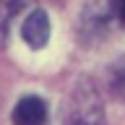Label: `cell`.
I'll use <instances>...</instances> for the list:
<instances>
[{
  "label": "cell",
  "instance_id": "6da1fadb",
  "mask_svg": "<svg viewBox=\"0 0 125 125\" xmlns=\"http://www.w3.org/2000/svg\"><path fill=\"white\" fill-rule=\"evenodd\" d=\"M60 125H102V107L94 94H76V99L62 107Z\"/></svg>",
  "mask_w": 125,
  "mask_h": 125
},
{
  "label": "cell",
  "instance_id": "277c9868",
  "mask_svg": "<svg viewBox=\"0 0 125 125\" xmlns=\"http://www.w3.org/2000/svg\"><path fill=\"white\" fill-rule=\"evenodd\" d=\"M21 8V0H0V37H5L8 23L16 16V10Z\"/></svg>",
  "mask_w": 125,
  "mask_h": 125
},
{
  "label": "cell",
  "instance_id": "5b68a950",
  "mask_svg": "<svg viewBox=\"0 0 125 125\" xmlns=\"http://www.w3.org/2000/svg\"><path fill=\"white\" fill-rule=\"evenodd\" d=\"M115 13H117V21L125 26V0H115Z\"/></svg>",
  "mask_w": 125,
  "mask_h": 125
},
{
  "label": "cell",
  "instance_id": "3957f363",
  "mask_svg": "<svg viewBox=\"0 0 125 125\" xmlns=\"http://www.w3.org/2000/svg\"><path fill=\"white\" fill-rule=\"evenodd\" d=\"M23 42L34 50L39 47H44L50 42V16L44 10H31L26 16V21H23Z\"/></svg>",
  "mask_w": 125,
  "mask_h": 125
},
{
  "label": "cell",
  "instance_id": "7a4b0ae2",
  "mask_svg": "<svg viewBox=\"0 0 125 125\" xmlns=\"http://www.w3.org/2000/svg\"><path fill=\"white\" fill-rule=\"evenodd\" d=\"M13 123L16 125H44L47 123V104L42 96H23L13 109Z\"/></svg>",
  "mask_w": 125,
  "mask_h": 125
}]
</instances>
